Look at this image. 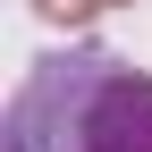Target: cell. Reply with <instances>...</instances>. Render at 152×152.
Returning a JSON list of instances; mask_svg holds the SVG:
<instances>
[{"mask_svg":"<svg viewBox=\"0 0 152 152\" xmlns=\"http://www.w3.org/2000/svg\"><path fill=\"white\" fill-rule=\"evenodd\" d=\"M0 144L9 152H152V76L102 42L42 51L9 93Z\"/></svg>","mask_w":152,"mask_h":152,"instance_id":"obj_1","label":"cell"},{"mask_svg":"<svg viewBox=\"0 0 152 152\" xmlns=\"http://www.w3.org/2000/svg\"><path fill=\"white\" fill-rule=\"evenodd\" d=\"M34 9H42L51 26H93V9H110V0H34Z\"/></svg>","mask_w":152,"mask_h":152,"instance_id":"obj_2","label":"cell"}]
</instances>
